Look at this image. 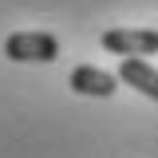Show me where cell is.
I'll list each match as a JSON object with an SVG mask.
<instances>
[{
	"instance_id": "cell-1",
	"label": "cell",
	"mask_w": 158,
	"mask_h": 158,
	"mask_svg": "<svg viewBox=\"0 0 158 158\" xmlns=\"http://www.w3.org/2000/svg\"><path fill=\"white\" fill-rule=\"evenodd\" d=\"M4 56L16 63H52L59 56V40L52 32H12L4 40Z\"/></svg>"
},
{
	"instance_id": "cell-4",
	"label": "cell",
	"mask_w": 158,
	"mask_h": 158,
	"mask_svg": "<svg viewBox=\"0 0 158 158\" xmlns=\"http://www.w3.org/2000/svg\"><path fill=\"white\" fill-rule=\"evenodd\" d=\"M71 91L107 99V95H115V91H118V75L103 71V67H91V63H83V67H75V71H71Z\"/></svg>"
},
{
	"instance_id": "cell-3",
	"label": "cell",
	"mask_w": 158,
	"mask_h": 158,
	"mask_svg": "<svg viewBox=\"0 0 158 158\" xmlns=\"http://www.w3.org/2000/svg\"><path fill=\"white\" fill-rule=\"evenodd\" d=\"M118 79H123L127 87H135V91H142L146 99L158 103V67H150L142 56H123V63H118Z\"/></svg>"
},
{
	"instance_id": "cell-2",
	"label": "cell",
	"mask_w": 158,
	"mask_h": 158,
	"mask_svg": "<svg viewBox=\"0 0 158 158\" xmlns=\"http://www.w3.org/2000/svg\"><path fill=\"white\" fill-rule=\"evenodd\" d=\"M103 48L111 56H154L158 40L154 28H111V32H103Z\"/></svg>"
},
{
	"instance_id": "cell-5",
	"label": "cell",
	"mask_w": 158,
	"mask_h": 158,
	"mask_svg": "<svg viewBox=\"0 0 158 158\" xmlns=\"http://www.w3.org/2000/svg\"><path fill=\"white\" fill-rule=\"evenodd\" d=\"M154 40H158V28H154Z\"/></svg>"
}]
</instances>
